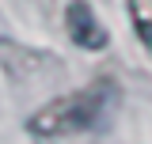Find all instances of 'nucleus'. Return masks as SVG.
Segmentation results:
<instances>
[{"label":"nucleus","instance_id":"obj_2","mask_svg":"<svg viewBox=\"0 0 152 144\" xmlns=\"http://www.w3.org/2000/svg\"><path fill=\"white\" fill-rule=\"evenodd\" d=\"M65 31H69V38L80 49H107V42H110L107 27L99 23V15H95V8L88 0H69V8H65Z\"/></svg>","mask_w":152,"mask_h":144},{"label":"nucleus","instance_id":"obj_3","mask_svg":"<svg viewBox=\"0 0 152 144\" xmlns=\"http://www.w3.org/2000/svg\"><path fill=\"white\" fill-rule=\"evenodd\" d=\"M129 4V19H133V31L141 38V46L148 49L152 57V0H126Z\"/></svg>","mask_w":152,"mask_h":144},{"label":"nucleus","instance_id":"obj_1","mask_svg":"<svg viewBox=\"0 0 152 144\" xmlns=\"http://www.w3.org/2000/svg\"><path fill=\"white\" fill-rule=\"evenodd\" d=\"M110 95H114L110 80H99V84H91V87H80V91H72V95H61V99H53V103H46L42 110H34V114L27 118V129H31L34 137L84 133V129H91L95 121L103 118Z\"/></svg>","mask_w":152,"mask_h":144}]
</instances>
